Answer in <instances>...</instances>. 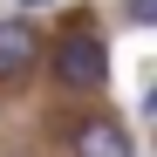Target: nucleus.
Masks as SVG:
<instances>
[{
  "label": "nucleus",
  "mask_w": 157,
  "mask_h": 157,
  "mask_svg": "<svg viewBox=\"0 0 157 157\" xmlns=\"http://www.w3.org/2000/svg\"><path fill=\"white\" fill-rule=\"evenodd\" d=\"M48 68H55V82L68 96H96V89H109V41L75 28V34H62L48 48Z\"/></svg>",
  "instance_id": "nucleus-1"
},
{
  "label": "nucleus",
  "mask_w": 157,
  "mask_h": 157,
  "mask_svg": "<svg viewBox=\"0 0 157 157\" xmlns=\"http://www.w3.org/2000/svg\"><path fill=\"white\" fill-rule=\"evenodd\" d=\"M123 21H130V28H150V21H157V0H123Z\"/></svg>",
  "instance_id": "nucleus-4"
},
{
  "label": "nucleus",
  "mask_w": 157,
  "mask_h": 157,
  "mask_svg": "<svg viewBox=\"0 0 157 157\" xmlns=\"http://www.w3.org/2000/svg\"><path fill=\"white\" fill-rule=\"evenodd\" d=\"M68 150L75 157H137V144H130V130L116 116H75L68 123Z\"/></svg>",
  "instance_id": "nucleus-2"
},
{
  "label": "nucleus",
  "mask_w": 157,
  "mask_h": 157,
  "mask_svg": "<svg viewBox=\"0 0 157 157\" xmlns=\"http://www.w3.org/2000/svg\"><path fill=\"white\" fill-rule=\"evenodd\" d=\"M41 62V34H34V21H0V82H21Z\"/></svg>",
  "instance_id": "nucleus-3"
},
{
  "label": "nucleus",
  "mask_w": 157,
  "mask_h": 157,
  "mask_svg": "<svg viewBox=\"0 0 157 157\" xmlns=\"http://www.w3.org/2000/svg\"><path fill=\"white\" fill-rule=\"evenodd\" d=\"M41 7H55V0H21V21H28V14H41Z\"/></svg>",
  "instance_id": "nucleus-5"
}]
</instances>
